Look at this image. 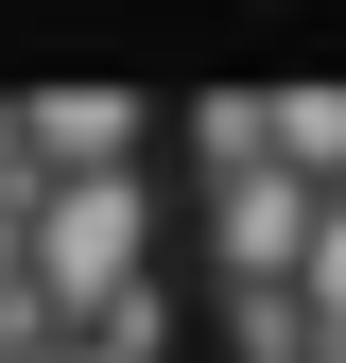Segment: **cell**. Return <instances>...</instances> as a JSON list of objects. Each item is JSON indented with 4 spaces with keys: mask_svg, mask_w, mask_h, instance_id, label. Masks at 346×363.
Wrapping results in <instances>:
<instances>
[{
    "mask_svg": "<svg viewBox=\"0 0 346 363\" xmlns=\"http://www.w3.org/2000/svg\"><path fill=\"white\" fill-rule=\"evenodd\" d=\"M294 259H312V191L294 173H208V277L225 294H294Z\"/></svg>",
    "mask_w": 346,
    "mask_h": 363,
    "instance_id": "7a4b0ae2",
    "label": "cell"
},
{
    "mask_svg": "<svg viewBox=\"0 0 346 363\" xmlns=\"http://www.w3.org/2000/svg\"><path fill=\"white\" fill-rule=\"evenodd\" d=\"M52 363H121V346H52Z\"/></svg>",
    "mask_w": 346,
    "mask_h": 363,
    "instance_id": "8992f818",
    "label": "cell"
},
{
    "mask_svg": "<svg viewBox=\"0 0 346 363\" xmlns=\"http://www.w3.org/2000/svg\"><path fill=\"white\" fill-rule=\"evenodd\" d=\"M0 208H18V104H0Z\"/></svg>",
    "mask_w": 346,
    "mask_h": 363,
    "instance_id": "277c9868",
    "label": "cell"
},
{
    "mask_svg": "<svg viewBox=\"0 0 346 363\" xmlns=\"http://www.w3.org/2000/svg\"><path fill=\"white\" fill-rule=\"evenodd\" d=\"M156 104H121V86H35L18 104V191H69V173H139Z\"/></svg>",
    "mask_w": 346,
    "mask_h": 363,
    "instance_id": "3957f363",
    "label": "cell"
},
{
    "mask_svg": "<svg viewBox=\"0 0 346 363\" xmlns=\"http://www.w3.org/2000/svg\"><path fill=\"white\" fill-rule=\"evenodd\" d=\"M18 294L52 311V346L121 329L156 294V191L139 173H69V191H18Z\"/></svg>",
    "mask_w": 346,
    "mask_h": 363,
    "instance_id": "6da1fadb",
    "label": "cell"
},
{
    "mask_svg": "<svg viewBox=\"0 0 346 363\" xmlns=\"http://www.w3.org/2000/svg\"><path fill=\"white\" fill-rule=\"evenodd\" d=\"M0 294H18V208H0Z\"/></svg>",
    "mask_w": 346,
    "mask_h": 363,
    "instance_id": "5b68a950",
    "label": "cell"
}]
</instances>
